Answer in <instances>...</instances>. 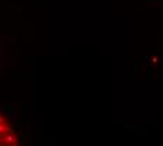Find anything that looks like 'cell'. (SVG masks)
Here are the masks:
<instances>
[{
	"mask_svg": "<svg viewBox=\"0 0 163 146\" xmlns=\"http://www.w3.org/2000/svg\"><path fill=\"white\" fill-rule=\"evenodd\" d=\"M0 146H21L14 124L0 110Z\"/></svg>",
	"mask_w": 163,
	"mask_h": 146,
	"instance_id": "cell-1",
	"label": "cell"
}]
</instances>
